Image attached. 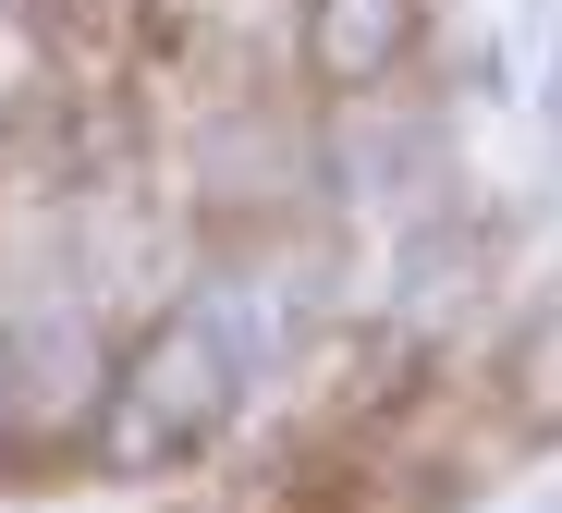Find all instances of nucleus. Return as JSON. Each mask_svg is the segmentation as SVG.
Instances as JSON below:
<instances>
[{
  "mask_svg": "<svg viewBox=\"0 0 562 513\" xmlns=\"http://www.w3.org/2000/svg\"><path fill=\"white\" fill-rule=\"evenodd\" d=\"M74 403H86V331L74 319H49L37 343H25V379H13V416H74Z\"/></svg>",
  "mask_w": 562,
  "mask_h": 513,
  "instance_id": "3",
  "label": "nucleus"
},
{
  "mask_svg": "<svg viewBox=\"0 0 562 513\" xmlns=\"http://www.w3.org/2000/svg\"><path fill=\"white\" fill-rule=\"evenodd\" d=\"M0 428H13V355H0Z\"/></svg>",
  "mask_w": 562,
  "mask_h": 513,
  "instance_id": "4",
  "label": "nucleus"
},
{
  "mask_svg": "<svg viewBox=\"0 0 562 513\" xmlns=\"http://www.w3.org/2000/svg\"><path fill=\"white\" fill-rule=\"evenodd\" d=\"M233 379H245V355H233V331H221V305L196 293L183 319H159L135 355H123V379H111V416H99V453L123 465V477H147V465H183L221 416H233Z\"/></svg>",
  "mask_w": 562,
  "mask_h": 513,
  "instance_id": "1",
  "label": "nucleus"
},
{
  "mask_svg": "<svg viewBox=\"0 0 562 513\" xmlns=\"http://www.w3.org/2000/svg\"><path fill=\"white\" fill-rule=\"evenodd\" d=\"M416 13H428V0H318V13H306L318 86H380V74L416 49Z\"/></svg>",
  "mask_w": 562,
  "mask_h": 513,
  "instance_id": "2",
  "label": "nucleus"
}]
</instances>
